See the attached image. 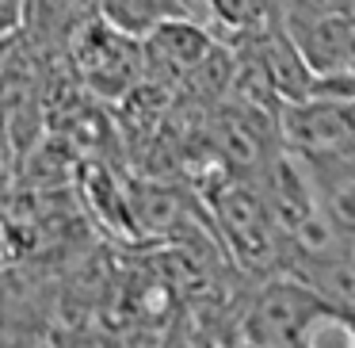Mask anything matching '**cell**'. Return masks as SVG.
Returning a JSON list of instances; mask_svg holds the SVG:
<instances>
[{"label": "cell", "instance_id": "obj_1", "mask_svg": "<svg viewBox=\"0 0 355 348\" xmlns=\"http://www.w3.org/2000/svg\"><path fill=\"white\" fill-rule=\"evenodd\" d=\"M271 19L321 85H352L355 12L352 16H306V12L275 8Z\"/></svg>", "mask_w": 355, "mask_h": 348}, {"label": "cell", "instance_id": "obj_2", "mask_svg": "<svg viewBox=\"0 0 355 348\" xmlns=\"http://www.w3.org/2000/svg\"><path fill=\"white\" fill-rule=\"evenodd\" d=\"M214 210L222 230L233 241V256L245 268H275L283 264V238H279L271 210L263 203L260 188L245 184V180H230L222 192L214 195Z\"/></svg>", "mask_w": 355, "mask_h": 348}, {"label": "cell", "instance_id": "obj_3", "mask_svg": "<svg viewBox=\"0 0 355 348\" xmlns=\"http://www.w3.org/2000/svg\"><path fill=\"white\" fill-rule=\"evenodd\" d=\"M321 306L309 287L291 276H271L260 287L245 314V340L248 348H294L298 329L313 310Z\"/></svg>", "mask_w": 355, "mask_h": 348}, {"label": "cell", "instance_id": "obj_4", "mask_svg": "<svg viewBox=\"0 0 355 348\" xmlns=\"http://www.w3.org/2000/svg\"><path fill=\"white\" fill-rule=\"evenodd\" d=\"M214 47H218V39L210 35V27L195 24V19H180V16L164 19V24H157L149 35L138 39L141 73L180 85V81H187L207 62Z\"/></svg>", "mask_w": 355, "mask_h": 348}, {"label": "cell", "instance_id": "obj_5", "mask_svg": "<svg viewBox=\"0 0 355 348\" xmlns=\"http://www.w3.org/2000/svg\"><path fill=\"white\" fill-rule=\"evenodd\" d=\"M77 54H80V65H85L88 85H96L100 92H123V88L138 85V77H146L138 39L115 31L103 19H88V27L80 31Z\"/></svg>", "mask_w": 355, "mask_h": 348}, {"label": "cell", "instance_id": "obj_6", "mask_svg": "<svg viewBox=\"0 0 355 348\" xmlns=\"http://www.w3.org/2000/svg\"><path fill=\"white\" fill-rule=\"evenodd\" d=\"M271 16H275V0H207V27L214 39L222 35V42L256 31Z\"/></svg>", "mask_w": 355, "mask_h": 348}, {"label": "cell", "instance_id": "obj_7", "mask_svg": "<svg viewBox=\"0 0 355 348\" xmlns=\"http://www.w3.org/2000/svg\"><path fill=\"white\" fill-rule=\"evenodd\" d=\"M294 348H355V329H352V310L340 306H321L302 322Z\"/></svg>", "mask_w": 355, "mask_h": 348}, {"label": "cell", "instance_id": "obj_8", "mask_svg": "<svg viewBox=\"0 0 355 348\" xmlns=\"http://www.w3.org/2000/svg\"><path fill=\"white\" fill-rule=\"evenodd\" d=\"M283 12H306V16H352L355 0H275Z\"/></svg>", "mask_w": 355, "mask_h": 348}, {"label": "cell", "instance_id": "obj_9", "mask_svg": "<svg viewBox=\"0 0 355 348\" xmlns=\"http://www.w3.org/2000/svg\"><path fill=\"white\" fill-rule=\"evenodd\" d=\"M180 19H195V24L207 27V0H172Z\"/></svg>", "mask_w": 355, "mask_h": 348}]
</instances>
